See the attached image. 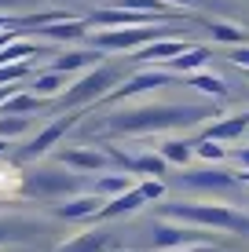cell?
<instances>
[{"label":"cell","mask_w":249,"mask_h":252,"mask_svg":"<svg viewBox=\"0 0 249 252\" xmlns=\"http://www.w3.org/2000/svg\"><path fill=\"white\" fill-rule=\"evenodd\" d=\"M198 117H205V110H191V106H147V110H132V114L110 117V128H117V132H150V128H169V125H194Z\"/></svg>","instance_id":"1"},{"label":"cell","mask_w":249,"mask_h":252,"mask_svg":"<svg viewBox=\"0 0 249 252\" xmlns=\"http://www.w3.org/2000/svg\"><path fill=\"white\" fill-rule=\"evenodd\" d=\"M165 212L179 216V220H187V223H202V227H220V230L249 234V216L235 212V208H224V205H169Z\"/></svg>","instance_id":"2"},{"label":"cell","mask_w":249,"mask_h":252,"mask_svg":"<svg viewBox=\"0 0 249 252\" xmlns=\"http://www.w3.org/2000/svg\"><path fill=\"white\" fill-rule=\"evenodd\" d=\"M114 81H117L114 69H92L88 77H81V81L66 92V106H81V102H92V99H99V95H107Z\"/></svg>","instance_id":"3"},{"label":"cell","mask_w":249,"mask_h":252,"mask_svg":"<svg viewBox=\"0 0 249 252\" xmlns=\"http://www.w3.org/2000/svg\"><path fill=\"white\" fill-rule=\"evenodd\" d=\"M161 30L150 26H132V30H110V33H96V48H140L147 40H158Z\"/></svg>","instance_id":"4"},{"label":"cell","mask_w":249,"mask_h":252,"mask_svg":"<svg viewBox=\"0 0 249 252\" xmlns=\"http://www.w3.org/2000/svg\"><path fill=\"white\" fill-rule=\"evenodd\" d=\"M77 187H81L77 176H66V172H37L33 176V190L40 197H59V194H70Z\"/></svg>","instance_id":"5"},{"label":"cell","mask_w":249,"mask_h":252,"mask_svg":"<svg viewBox=\"0 0 249 252\" xmlns=\"http://www.w3.org/2000/svg\"><path fill=\"white\" fill-rule=\"evenodd\" d=\"M73 121H77V117H59L55 125H48L44 132H40L37 139H33V143L26 146L22 154H26V158H40V154H48L51 146H55V139H63V135H66V132L73 128Z\"/></svg>","instance_id":"6"},{"label":"cell","mask_w":249,"mask_h":252,"mask_svg":"<svg viewBox=\"0 0 249 252\" xmlns=\"http://www.w3.org/2000/svg\"><path fill=\"white\" fill-rule=\"evenodd\" d=\"M169 81H173V73H140L128 84H121L117 92H107V99H128V95H140V92H150V88H165Z\"/></svg>","instance_id":"7"},{"label":"cell","mask_w":249,"mask_h":252,"mask_svg":"<svg viewBox=\"0 0 249 252\" xmlns=\"http://www.w3.org/2000/svg\"><path fill=\"white\" fill-rule=\"evenodd\" d=\"M103 208L99 194H81V197H70L66 205H55V216H63V220H81V216H96Z\"/></svg>","instance_id":"8"},{"label":"cell","mask_w":249,"mask_h":252,"mask_svg":"<svg viewBox=\"0 0 249 252\" xmlns=\"http://www.w3.org/2000/svg\"><path fill=\"white\" fill-rule=\"evenodd\" d=\"M150 19H154V15L132 11V7H121V11H96V15H92V22H96V26H143Z\"/></svg>","instance_id":"9"},{"label":"cell","mask_w":249,"mask_h":252,"mask_svg":"<svg viewBox=\"0 0 249 252\" xmlns=\"http://www.w3.org/2000/svg\"><path fill=\"white\" fill-rule=\"evenodd\" d=\"M143 201H147V197H143V190H128V194H117L110 205H103L96 216H99V220H114V216H121V212H136Z\"/></svg>","instance_id":"10"},{"label":"cell","mask_w":249,"mask_h":252,"mask_svg":"<svg viewBox=\"0 0 249 252\" xmlns=\"http://www.w3.org/2000/svg\"><path fill=\"white\" fill-rule=\"evenodd\" d=\"M63 164H73V168H92L99 172L107 164V154L99 150H63Z\"/></svg>","instance_id":"11"},{"label":"cell","mask_w":249,"mask_h":252,"mask_svg":"<svg viewBox=\"0 0 249 252\" xmlns=\"http://www.w3.org/2000/svg\"><path fill=\"white\" fill-rule=\"evenodd\" d=\"M205 59H209L205 48H183L176 59H169V66H173V73H191V69H198Z\"/></svg>","instance_id":"12"},{"label":"cell","mask_w":249,"mask_h":252,"mask_svg":"<svg viewBox=\"0 0 249 252\" xmlns=\"http://www.w3.org/2000/svg\"><path fill=\"white\" fill-rule=\"evenodd\" d=\"M88 63H99L96 51H66V55H59L55 63H51V69H59V73H73V69H81Z\"/></svg>","instance_id":"13"},{"label":"cell","mask_w":249,"mask_h":252,"mask_svg":"<svg viewBox=\"0 0 249 252\" xmlns=\"http://www.w3.org/2000/svg\"><path fill=\"white\" fill-rule=\"evenodd\" d=\"M84 33H88L84 22H66V19H59V26H44V37H51V40H77Z\"/></svg>","instance_id":"14"},{"label":"cell","mask_w":249,"mask_h":252,"mask_svg":"<svg viewBox=\"0 0 249 252\" xmlns=\"http://www.w3.org/2000/svg\"><path fill=\"white\" fill-rule=\"evenodd\" d=\"M183 48H187L183 40H154L150 48L140 51V59H147V63H150V59H176Z\"/></svg>","instance_id":"15"},{"label":"cell","mask_w":249,"mask_h":252,"mask_svg":"<svg viewBox=\"0 0 249 252\" xmlns=\"http://www.w3.org/2000/svg\"><path fill=\"white\" fill-rule=\"evenodd\" d=\"M187 187H231L235 179L227 176V172H191V176H183Z\"/></svg>","instance_id":"16"},{"label":"cell","mask_w":249,"mask_h":252,"mask_svg":"<svg viewBox=\"0 0 249 252\" xmlns=\"http://www.w3.org/2000/svg\"><path fill=\"white\" fill-rule=\"evenodd\" d=\"M103 245H107V234L96 230V234H84V238H77V241H70V245H63L59 252H99Z\"/></svg>","instance_id":"17"},{"label":"cell","mask_w":249,"mask_h":252,"mask_svg":"<svg viewBox=\"0 0 249 252\" xmlns=\"http://www.w3.org/2000/svg\"><path fill=\"white\" fill-rule=\"evenodd\" d=\"M63 84H66V73H59V69H51V73H40L37 84H33V95H40V99H44V95H55Z\"/></svg>","instance_id":"18"},{"label":"cell","mask_w":249,"mask_h":252,"mask_svg":"<svg viewBox=\"0 0 249 252\" xmlns=\"http://www.w3.org/2000/svg\"><path fill=\"white\" fill-rule=\"evenodd\" d=\"M246 128H249V117H231L224 125L209 128V139H235V135H242Z\"/></svg>","instance_id":"19"},{"label":"cell","mask_w":249,"mask_h":252,"mask_svg":"<svg viewBox=\"0 0 249 252\" xmlns=\"http://www.w3.org/2000/svg\"><path fill=\"white\" fill-rule=\"evenodd\" d=\"M33 51H37V48H33V44H26V40H19V44L11 40V44H4V48H0V66H4V63H22V59H30Z\"/></svg>","instance_id":"20"},{"label":"cell","mask_w":249,"mask_h":252,"mask_svg":"<svg viewBox=\"0 0 249 252\" xmlns=\"http://www.w3.org/2000/svg\"><path fill=\"white\" fill-rule=\"evenodd\" d=\"M209 33L216 40H224V44H242V40H246V33L238 30V26H231V22H213Z\"/></svg>","instance_id":"21"},{"label":"cell","mask_w":249,"mask_h":252,"mask_svg":"<svg viewBox=\"0 0 249 252\" xmlns=\"http://www.w3.org/2000/svg\"><path fill=\"white\" fill-rule=\"evenodd\" d=\"M194 234H187V230H176V227H158L154 230V245H183V241H191Z\"/></svg>","instance_id":"22"},{"label":"cell","mask_w":249,"mask_h":252,"mask_svg":"<svg viewBox=\"0 0 249 252\" xmlns=\"http://www.w3.org/2000/svg\"><path fill=\"white\" fill-rule=\"evenodd\" d=\"M191 84H194V88H202V92H209V95H216V99H224V95H227V84L220 81V77H209V73H194Z\"/></svg>","instance_id":"23"},{"label":"cell","mask_w":249,"mask_h":252,"mask_svg":"<svg viewBox=\"0 0 249 252\" xmlns=\"http://www.w3.org/2000/svg\"><path fill=\"white\" fill-rule=\"evenodd\" d=\"M40 106V95H11L4 102V114H26V110H37Z\"/></svg>","instance_id":"24"},{"label":"cell","mask_w":249,"mask_h":252,"mask_svg":"<svg viewBox=\"0 0 249 252\" xmlns=\"http://www.w3.org/2000/svg\"><path fill=\"white\" fill-rule=\"evenodd\" d=\"M161 158L183 164L187 158H191V146H187V143H176V139H169V143H161Z\"/></svg>","instance_id":"25"},{"label":"cell","mask_w":249,"mask_h":252,"mask_svg":"<svg viewBox=\"0 0 249 252\" xmlns=\"http://www.w3.org/2000/svg\"><path fill=\"white\" fill-rule=\"evenodd\" d=\"M128 168H140V172H165V158H150V154H143V158H132V161H125Z\"/></svg>","instance_id":"26"},{"label":"cell","mask_w":249,"mask_h":252,"mask_svg":"<svg viewBox=\"0 0 249 252\" xmlns=\"http://www.w3.org/2000/svg\"><path fill=\"white\" fill-rule=\"evenodd\" d=\"M125 7H132V11H143V15H165V0H121Z\"/></svg>","instance_id":"27"},{"label":"cell","mask_w":249,"mask_h":252,"mask_svg":"<svg viewBox=\"0 0 249 252\" xmlns=\"http://www.w3.org/2000/svg\"><path fill=\"white\" fill-rule=\"evenodd\" d=\"M125 187H128L125 176H103L96 183V194H125Z\"/></svg>","instance_id":"28"},{"label":"cell","mask_w":249,"mask_h":252,"mask_svg":"<svg viewBox=\"0 0 249 252\" xmlns=\"http://www.w3.org/2000/svg\"><path fill=\"white\" fill-rule=\"evenodd\" d=\"M26 128H30V121H26V117H4V121H0V135H4V139L19 135V132H26Z\"/></svg>","instance_id":"29"},{"label":"cell","mask_w":249,"mask_h":252,"mask_svg":"<svg viewBox=\"0 0 249 252\" xmlns=\"http://www.w3.org/2000/svg\"><path fill=\"white\" fill-rule=\"evenodd\" d=\"M26 73H30V66H22V63H4V66H0V84H7V81H22Z\"/></svg>","instance_id":"30"},{"label":"cell","mask_w":249,"mask_h":252,"mask_svg":"<svg viewBox=\"0 0 249 252\" xmlns=\"http://www.w3.org/2000/svg\"><path fill=\"white\" fill-rule=\"evenodd\" d=\"M198 154L205 161H220V158H224V146H220V139H205V143L198 146Z\"/></svg>","instance_id":"31"},{"label":"cell","mask_w":249,"mask_h":252,"mask_svg":"<svg viewBox=\"0 0 249 252\" xmlns=\"http://www.w3.org/2000/svg\"><path fill=\"white\" fill-rule=\"evenodd\" d=\"M140 190H143V197H161V194H165V187H161V183H143Z\"/></svg>","instance_id":"32"},{"label":"cell","mask_w":249,"mask_h":252,"mask_svg":"<svg viewBox=\"0 0 249 252\" xmlns=\"http://www.w3.org/2000/svg\"><path fill=\"white\" fill-rule=\"evenodd\" d=\"M231 59H235L238 66H246V69H249V48H235V55H231Z\"/></svg>","instance_id":"33"},{"label":"cell","mask_w":249,"mask_h":252,"mask_svg":"<svg viewBox=\"0 0 249 252\" xmlns=\"http://www.w3.org/2000/svg\"><path fill=\"white\" fill-rule=\"evenodd\" d=\"M15 227H19V223H7V220H0V241H7L15 234Z\"/></svg>","instance_id":"34"},{"label":"cell","mask_w":249,"mask_h":252,"mask_svg":"<svg viewBox=\"0 0 249 252\" xmlns=\"http://www.w3.org/2000/svg\"><path fill=\"white\" fill-rule=\"evenodd\" d=\"M11 40H15V33H11V30H0V48L11 44Z\"/></svg>","instance_id":"35"},{"label":"cell","mask_w":249,"mask_h":252,"mask_svg":"<svg viewBox=\"0 0 249 252\" xmlns=\"http://www.w3.org/2000/svg\"><path fill=\"white\" fill-rule=\"evenodd\" d=\"M238 161H242L246 168H249V150H242V154H238Z\"/></svg>","instance_id":"36"},{"label":"cell","mask_w":249,"mask_h":252,"mask_svg":"<svg viewBox=\"0 0 249 252\" xmlns=\"http://www.w3.org/2000/svg\"><path fill=\"white\" fill-rule=\"evenodd\" d=\"M165 4H198V0H165Z\"/></svg>","instance_id":"37"},{"label":"cell","mask_w":249,"mask_h":252,"mask_svg":"<svg viewBox=\"0 0 249 252\" xmlns=\"http://www.w3.org/2000/svg\"><path fill=\"white\" fill-rule=\"evenodd\" d=\"M4 150H7V139H4V135H0V154H4Z\"/></svg>","instance_id":"38"},{"label":"cell","mask_w":249,"mask_h":252,"mask_svg":"<svg viewBox=\"0 0 249 252\" xmlns=\"http://www.w3.org/2000/svg\"><path fill=\"white\" fill-rule=\"evenodd\" d=\"M4 26H7V19H0V30H4Z\"/></svg>","instance_id":"39"}]
</instances>
